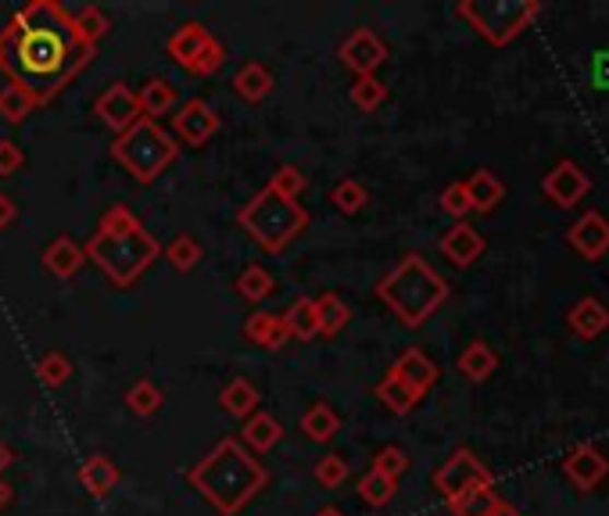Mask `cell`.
Wrapping results in <instances>:
<instances>
[{
	"label": "cell",
	"mask_w": 609,
	"mask_h": 516,
	"mask_svg": "<svg viewBox=\"0 0 609 516\" xmlns=\"http://www.w3.org/2000/svg\"><path fill=\"white\" fill-rule=\"evenodd\" d=\"M97 47L83 44L72 30V11L58 0H33L8 19L0 33V69L11 83L25 86L36 105L55 101L90 61Z\"/></svg>",
	"instance_id": "6da1fadb"
},
{
	"label": "cell",
	"mask_w": 609,
	"mask_h": 516,
	"mask_svg": "<svg viewBox=\"0 0 609 516\" xmlns=\"http://www.w3.org/2000/svg\"><path fill=\"white\" fill-rule=\"evenodd\" d=\"M187 481L219 516H237L269 484V470L241 442L223 437L187 470Z\"/></svg>",
	"instance_id": "7a4b0ae2"
},
{
	"label": "cell",
	"mask_w": 609,
	"mask_h": 516,
	"mask_svg": "<svg viewBox=\"0 0 609 516\" xmlns=\"http://www.w3.org/2000/svg\"><path fill=\"white\" fill-rule=\"evenodd\" d=\"M377 298L398 316L401 327L420 330L448 302V280L423 255H406L377 280Z\"/></svg>",
	"instance_id": "3957f363"
},
{
	"label": "cell",
	"mask_w": 609,
	"mask_h": 516,
	"mask_svg": "<svg viewBox=\"0 0 609 516\" xmlns=\"http://www.w3.org/2000/svg\"><path fill=\"white\" fill-rule=\"evenodd\" d=\"M83 251L115 288H133L151 269L154 258L162 255V244L140 223L133 230H94V237L83 244Z\"/></svg>",
	"instance_id": "277c9868"
},
{
	"label": "cell",
	"mask_w": 609,
	"mask_h": 516,
	"mask_svg": "<svg viewBox=\"0 0 609 516\" xmlns=\"http://www.w3.org/2000/svg\"><path fill=\"white\" fill-rule=\"evenodd\" d=\"M237 223H241L244 234H248L262 251L280 255L291 241L302 237V230L308 226V212H305L302 201L280 198L277 190L262 187L237 212Z\"/></svg>",
	"instance_id": "5b68a950"
},
{
	"label": "cell",
	"mask_w": 609,
	"mask_h": 516,
	"mask_svg": "<svg viewBox=\"0 0 609 516\" xmlns=\"http://www.w3.org/2000/svg\"><path fill=\"white\" fill-rule=\"evenodd\" d=\"M176 154H179L176 137L165 133V129L151 119H140L137 126H129L112 144V159L119 162L137 184H154V179L176 162Z\"/></svg>",
	"instance_id": "8992f818"
},
{
	"label": "cell",
	"mask_w": 609,
	"mask_h": 516,
	"mask_svg": "<svg viewBox=\"0 0 609 516\" xmlns=\"http://www.w3.org/2000/svg\"><path fill=\"white\" fill-rule=\"evenodd\" d=\"M456 15L470 22L491 47H505L541 15V4L538 0H462Z\"/></svg>",
	"instance_id": "52a82bcc"
},
{
	"label": "cell",
	"mask_w": 609,
	"mask_h": 516,
	"mask_svg": "<svg viewBox=\"0 0 609 516\" xmlns=\"http://www.w3.org/2000/svg\"><path fill=\"white\" fill-rule=\"evenodd\" d=\"M434 488L445 502H456L466 492H477V488H495V473H491L470 448H456L442 467L434 470Z\"/></svg>",
	"instance_id": "ba28073f"
},
{
	"label": "cell",
	"mask_w": 609,
	"mask_h": 516,
	"mask_svg": "<svg viewBox=\"0 0 609 516\" xmlns=\"http://www.w3.org/2000/svg\"><path fill=\"white\" fill-rule=\"evenodd\" d=\"M337 58H341L344 69L355 72V80H362V75H377V69L387 61V44L370 30V25H359V30L337 47Z\"/></svg>",
	"instance_id": "9c48e42d"
},
{
	"label": "cell",
	"mask_w": 609,
	"mask_h": 516,
	"mask_svg": "<svg viewBox=\"0 0 609 516\" xmlns=\"http://www.w3.org/2000/svg\"><path fill=\"white\" fill-rule=\"evenodd\" d=\"M94 112L101 115V122H105L115 137L126 133L129 126H137L144 115H140V101H137V90L129 83H112L105 94L97 97Z\"/></svg>",
	"instance_id": "30bf717a"
},
{
	"label": "cell",
	"mask_w": 609,
	"mask_h": 516,
	"mask_svg": "<svg viewBox=\"0 0 609 516\" xmlns=\"http://www.w3.org/2000/svg\"><path fill=\"white\" fill-rule=\"evenodd\" d=\"M563 473L577 492H595L609 477V459L602 448L595 445H574L563 456Z\"/></svg>",
	"instance_id": "8fae6325"
},
{
	"label": "cell",
	"mask_w": 609,
	"mask_h": 516,
	"mask_svg": "<svg viewBox=\"0 0 609 516\" xmlns=\"http://www.w3.org/2000/svg\"><path fill=\"white\" fill-rule=\"evenodd\" d=\"M219 133V115L212 105H204L201 97L187 101L184 108L176 112V140L187 148H204Z\"/></svg>",
	"instance_id": "7c38bea8"
},
{
	"label": "cell",
	"mask_w": 609,
	"mask_h": 516,
	"mask_svg": "<svg viewBox=\"0 0 609 516\" xmlns=\"http://www.w3.org/2000/svg\"><path fill=\"white\" fill-rule=\"evenodd\" d=\"M566 241L581 258L588 262H599V258L609 251V219L602 212H585L574 219V226L566 230Z\"/></svg>",
	"instance_id": "4fadbf2b"
},
{
	"label": "cell",
	"mask_w": 609,
	"mask_h": 516,
	"mask_svg": "<svg viewBox=\"0 0 609 516\" xmlns=\"http://www.w3.org/2000/svg\"><path fill=\"white\" fill-rule=\"evenodd\" d=\"M541 190H546V198L552 204H560V209H574V204L585 198V194L592 190V179L588 173L581 169L577 162H560L555 169L546 176V184H541Z\"/></svg>",
	"instance_id": "5bb4252c"
},
{
	"label": "cell",
	"mask_w": 609,
	"mask_h": 516,
	"mask_svg": "<svg viewBox=\"0 0 609 516\" xmlns=\"http://www.w3.org/2000/svg\"><path fill=\"white\" fill-rule=\"evenodd\" d=\"M391 373H395V377H398L401 384H409L420 398L437 384V377H442V370H437V363H434V359L426 355V352H420V348H406V352H401V355L395 359Z\"/></svg>",
	"instance_id": "9a60e30c"
},
{
	"label": "cell",
	"mask_w": 609,
	"mask_h": 516,
	"mask_svg": "<svg viewBox=\"0 0 609 516\" xmlns=\"http://www.w3.org/2000/svg\"><path fill=\"white\" fill-rule=\"evenodd\" d=\"M75 477H80V484H83V492L90 499H108L115 488H119L122 481V473L119 467L105 456V452H94V456H86L80 462V470H75Z\"/></svg>",
	"instance_id": "2e32d148"
},
{
	"label": "cell",
	"mask_w": 609,
	"mask_h": 516,
	"mask_svg": "<svg viewBox=\"0 0 609 516\" xmlns=\"http://www.w3.org/2000/svg\"><path fill=\"white\" fill-rule=\"evenodd\" d=\"M484 237H481V230L477 226H470V223H456L448 230V234L442 237V255L448 258L452 266H459V269H466V266H473L477 258L484 255Z\"/></svg>",
	"instance_id": "e0dca14e"
},
{
	"label": "cell",
	"mask_w": 609,
	"mask_h": 516,
	"mask_svg": "<svg viewBox=\"0 0 609 516\" xmlns=\"http://www.w3.org/2000/svg\"><path fill=\"white\" fill-rule=\"evenodd\" d=\"M44 269L50 277H58V280H72L75 273H80L83 269V262H86V251H83V244H75L72 237H55L44 248Z\"/></svg>",
	"instance_id": "ac0fdd59"
},
{
	"label": "cell",
	"mask_w": 609,
	"mask_h": 516,
	"mask_svg": "<svg viewBox=\"0 0 609 516\" xmlns=\"http://www.w3.org/2000/svg\"><path fill=\"white\" fill-rule=\"evenodd\" d=\"M566 327L577 333L581 341H595L602 338V333L609 330V308L599 302V298H581L570 305L566 313Z\"/></svg>",
	"instance_id": "d6986e66"
},
{
	"label": "cell",
	"mask_w": 609,
	"mask_h": 516,
	"mask_svg": "<svg viewBox=\"0 0 609 516\" xmlns=\"http://www.w3.org/2000/svg\"><path fill=\"white\" fill-rule=\"evenodd\" d=\"M283 437V423L273 417V412H255V417L244 420L241 427V445L251 452V456H266L273 452Z\"/></svg>",
	"instance_id": "ffe728a7"
},
{
	"label": "cell",
	"mask_w": 609,
	"mask_h": 516,
	"mask_svg": "<svg viewBox=\"0 0 609 516\" xmlns=\"http://www.w3.org/2000/svg\"><path fill=\"white\" fill-rule=\"evenodd\" d=\"M244 338H248L251 344H258V348H266V352H280V348L291 344L280 313H266V308L262 313L248 316V322H244Z\"/></svg>",
	"instance_id": "44dd1931"
},
{
	"label": "cell",
	"mask_w": 609,
	"mask_h": 516,
	"mask_svg": "<svg viewBox=\"0 0 609 516\" xmlns=\"http://www.w3.org/2000/svg\"><path fill=\"white\" fill-rule=\"evenodd\" d=\"M462 187L473 212H495L505 198V184L491 169H477L470 179H462Z\"/></svg>",
	"instance_id": "7402d4cb"
},
{
	"label": "cell",
	"mask_w": 609,
	"mask_h": 516,
	"mask_svg": "<svg viewBox=\"0 0 609 516\" xmlns=\"http://www.w3.org/2000/svg\"><path fill=\"white\" fill-rule=\"evenodd\" d=\"M273 72L266 69L262 61H248V64H241V72L233 75V90L248 101V105H262V101L273 94Z\"/></svg>",
	"instance_id": "603a6c76"
},
{
	"label": "cell",
	"mask_w": 609,
	"mask_h": 516,
	"mask_svg": "<svg viewBox=\"0 0 609 516\" xmlns=\"http://www.w3.org/2000/svg\"><path fill=\"white\" fill-rule=\"evenodd\" d=\"M337 431H341V417H337L333 406L323 402V398H319L316 406H308V409L302 412V434L308 437V442L330 445L333 437H337Z\"/></svg>",
	"instance_id": "cb8c5ba5"
},
{
	"label": "cell",
	"mask_w": 609,
	"mask_h": 516,
	"mask_svg": "<svg viewBox=\"0 0 609 516\" xmlns=\"http://www.w3.org/2000/svg\"><path fill=\"white\" fill-rule=\"evenodd\" d=\"M209 40H212V33L204 30L201 22H184L173 36H168L165 47H168V58L187 69V64H190L194 58H198V50H201L204 44H209Z\"/></svg>",
	"instance_id": "d4e9b609"
},
{
	"label": "cell",
	"mask_w": 609,
	"mask_h": 516,
	"mask_svg": "<svg viewBox=\"0 0 609 516\" xmlns=\"http://www.w3.org/2000/svg\"><path fill=\"white\" fill-rule=\"evenodd\" d=\"M459 373L466 380H473V384H484L491 373L499 370V355H495V348H491L488 341H470L462 348V355H459Z\"/></svg>",
	"instance_id": "484cf974"
},
{
	"label": "cell",
	"mask_w": 609,
	"mask_h": 516,
	"mask_svg": "<svg viewBox=\"0 0 609 516\" xmlns=\"http://www.w3.org/2000/svg\"><path fill=\"white\" fill-rule=\"evenodd\" d=\"M258 402H262V395H258V387L251 380H230L223 387V395H219V406H223V412H230L233 420H248L258 412Z\"/></svg>",
	"instance_id": "4316f807"
},
{
	"label": "cell",
	"mask_w": 609,
	"mask_h": 516,
	"mask_svg": "<svg viewBox=\"0 0 609 516\" xmlns=\"http://www.w3.org/2000/svg\"><path fill=\"white\" fill-rule=\"evenodd\" d=\"M283 330H288L291 341H313L319 338V319H316V302L313 298H297L288 305V313H280Z\"/></svg>",
	"instance_id": "83f0119b"
},
{
	"label": "cell",
	"mask_w": 609,
	"mask_h": 516,
	"mask_svg": "<svg viewBox=\"0 0 609 516\" xmlns=\"http://www.w3.org/2000/svg\"><path fill=\"white\" fill-rule=\"evenodd\" d=\"M137 101H140V115L144 119H159V115H168L176 105V86L162 80V75H154V80H148L144 86L137 90Z\"/></svg>",
	"instance_id": "f1b7e54d"
},
{
	"label": "cell",
	"mask_w": 609,
	"mask_h": 516,
	"mask_svg": "<svg viewBox=\"0 0 609 516\" xmlns=\"http://www.w3.org/2000/svg\"><path fill=\"white\" fill-rule=\"evenodd\" d=\"M233 288H237V294H241L244 302L262 305V302L269 298V294L277 291V280H273V273H269L266 266L251 262V266L241 269V277H237V283H233Z\"/></svg>",
	"instance_id": "f546056e"
},
{
	"label": "cell",
	"mask_w": 609,
	"mask_h": 516,
	"mask_svg": "<svg viewBox=\"0 0 609 516\" xmlns=\"http://www.w3.org/2000/svg\"><path fill=\"white\" fill-rule=\"evenodd\" d=\"M72 30H75V36H80L83 44L97 47V44L108 36L112 19H108V11H105V8L86 4V8H80V11H72Z\"/></svg>",
	"instance_id": "4dcf8cb0"
},
{
	"label": "cell",
	"mask_w": 609,
	"mask_h": 516,
	"mask_svg": "<svg viewBox=\"0 0 609 516\" xmlns=\"http://www.w3.org/2000/svg\"><path fill=\"white\" fill-rule=\"evenodd\" d=\"M33 108H40L33 101V94L25 86H19V83H4L0 86V119L4 122H11V126H22L25 119H30L33 115Z\"/></svg>",
	"instance_id": "1f68e13d"
},
{
	"label": "cell",
	"mask_w": 609,
	"mask_h": 516,
	"mask_svg": "<svg viewBox=\"0 0 609 516\" xmlns=\"http://www.w3.org/2000/svg\"><path fill=\"white\" fill-rule=\"evenodd\" d=\"M316 319H319V333H323V338H337V333L348 327V319H352V308H348V302L341 298V294L327 291L316 302Z\"/></svg>",
	"instance_id": "d6a6232c"
},
{
	"label": "cell",
	"mask_w": 609,
	"mask_h": 516,
	"mask_svg": "<svg viewBox=\"0 0 609 516\" xmlns=\"http://www.w3.org/2000/svg\"><path fill=\"white\" fill-rule=\"evenodd\" d=\"M377 398H380V402H384L387 409L395 412V417H409V412L417 409V402H420V395L412 391L409 384H401L391 370H387L384 380L377 384Z\"/></svg>",
	"instance_id": "836d02e7"
},
{
	"label": "cell",
	"mask_w": 609,
	"mask_h": 516,
	"mask_svg": "<svg viewBox=\"0 0 609 516\" xmlns=\"http://www.w3.org/2000/svg\"><path fill=\"white\" fill-rule=\"evenodd\" d=\"M162 402H165L162 387L151 384V380H137V384L126 391V406H129V412H133V417H140V420L154 417V412L162 409Z\"/></svg>",
	"instance_id": "e575fe53"
},
{
	"label": "cell",
	"mask_w": 609,
	"mask_h": 516,
	"mask_svg": "<svg viewBox=\"0 0 609 516\" xmlns=\"http://www.w3.org/2000/svg\"><path fill=\"white\" fill-rule=\"evenodd\" d=\"M395 495H398V481H391V477H384V473H377V470H370V473L359 477V499L366 502V506L380 509V506H387V502H391Z\"/></svg>",
	"instance_id": "d590c367"
},
{
	"label": "cell",
	"mask_w": 609,
	"mask_h": 516,
	"mask_svg": "<svg viewBox=\"0 0 609 516\" xmlns=\"http://www.w3.org/2000/svg\"><path fill=\"white\" fill-rule=\"evenodd\" d=\"M165 258L176 273H190V269L201 262V244L194 241L190 234H176L173 241L165 244Z\"/></svg>",
	"instance_id": "8d00e7d4"
},
{
	"label": "cell",
	"mask_w": 609,
	"mask_h": 516,
	"mask_svg": "<svg viewBox=\"0 0 609 516\" xmlns=\"http://www.w3.org/2000/svg\"><path fill=\"white\" fill-rule=\"evenodd\" d=\"M499 502L502 499L495 495V488H477V492H466L456 502H448V509L456 516H491Z\"/></svg>",
	"instance_id": "74e56055"
},
{
	"label": "cell",
	"mask_w": 609,
	"mask_h": 516,
	"mask_svg": "<svg viewBox=\"0 0 609 516\" xmlns=\"http://www.w3.org/2000/svg\"><path fill=\"white\" fill-rule=\"evenodd\" d=\"M330 201H333V209H337V212L355 215V212L366 209L370 190L362 187L359 179H341V184H333V190H330Z\"/></svg>",
	"instance_id": "f35d334b"
},
{
	"label": "cell",
	"mask_w": 609,
	"mask_h": 516,
	"mask_svg": "<svg viewBox=\"0 0 609 516\" xmlns=\"http://www.w3.org/2000/svg\"><path fill=\"white\" fill-rule=\"evenodd\" d=\"M387 101V86L377 80V75H362V80L352 83V105L359 112H377Z\"/></svg>",
	"instance_id": "ab89813d"
},
{
	"label": "cell",
	"mask_w": 609,
	"mask_h": 516,
	"mask_svg": "<svg viewBox=\"0 0 609 516\" xmlns=\"http://www.w3.org/2000/svg\"><path fill=\"white\" fill-rule=\"evenodd\" d=\"M36 373H40V384L44 387H61V384H69L72 377V363H69V355H61V352H44L40 355V363H36Z\"/></svg>",
	"instance_id": "60d3db41"
},
{
	"label": "cell",
	"mask_w": 609,
	"mask_h": 516,
	"mask_svg": "<svg viewBox=\"0 0 609 516\" xmlns=\"http://www.w3.org/2000/svg\"><path fill=\"white\" fill-rule=\"evenodd\" d=\"M269 190H277L280 198H291V201H297V194H302L305 187H308V176L297 169V165H280V169L273 173V179H269L266 184Z\"/></svg>",
	"instance_id": "b9f144b4"
},
{
	"label": "cell",
	"mask_w": 609,
	"mask_h": 516,
	"mask_svg": "<svg viewBox=\"0 0 609 516\" xmlns=\"http://www.w3.org/2000/svg\"><path fill=\"white\" fill-rule=\"evenodd\" d=\"M223 64H226V47L212 36V40L198 50V58L187 64V72L190 75H215L219 69H223Z\"/></svg>",
	"instance_id": "7bdbcfd3"
},
{
	"label": "cell",
	"mask_w": 609,
	"mask_h": 516,
	"mask_svg": "<svg viewBox=\"0 0 609 516\" xmlns=\"http://www.w3.org/2000/svg\"><path fill=\"white\" fill-rule=\"evenodd\" d=\"M370 470H377L384 477H391V481H398L401 473L409 470V456H406V448H398V445H384L377 456H373V467Z\"/></svg>",
	"instance_id": "ee69618b"
},
{
	"label": "cell",
	"mask_w": 609,
	"mask_h": 516,
	"mask_svg": "<svg viewBox=\"0 0 609 516\" xmlns=\"http://www.w3.org/2000/svg\"><path fill=\"white\" fill-rule=\"evenodd\" d=\"M316 481L323 484V488H341L344 481H348V459L344 456H337V452H330V456H323L319 462H316Z\"/></svg>",
	"instance_id": "f6af8a7d"
},
{
	"label": "cell",
	"mask_w": 609,
	"mask_h": 516,
	"mask_svg": "<svg viewBox=\"0 0 609 516\" xmlns=\"http://www.w3.org/2000/svg\"><path fill=\"white\" fill-rule=\"evenodd\" d=\"M442 212L452 215V219H459V223H466V215H470V198H466V187L462 184H448L442 190Z\"/></svg>",
	"instance_id": "bcb514c9"
},
{
	"label": "cell",
	"mask_w": 609,
	"mask_h": 516,
	"mask_svg": "<svg viewBox=\"0 0 609 516\" xmlns=\"http://www.w3.org/2000/svg\"><path fill=\"white\" fill-rule=\"evenodd\" d=\"M133 226H140V219L129 212L126 204H112L97 223V230H133Z\"/></svg>",
	"instance_id": "7dc6e473"
},
{
	"label": "cell",
	"mask_w": 609,
	"mask_h": 516,
	"mask_svg": "<svg viewBox=\"0 0 609 516\" xmlns=\"http://www.w3.org/2000/svg\"><path fill=\"white\" fill-rule=\"evenodd\" d=\"M25 165V151L15 140H0V176H15Z\"/></svg>",
	"instance_id": "c3c4849f"
},
{
	"label": "cell",
	"mask_w": 609,
	"mask_h": 516,
	"mask_svg": "<svg viewBox=\"0 0 609 516\" xmlns=\"http://www.w3.org/2000/svg\"><path fill=\"white\" fill-rule=\"evenodd\" d=\"M19 219V204H15V198H8L4 190H0V234H4V230L15 223Z\"/></svg>",
	"instance_id": "681fc988"
},
{
	"label": "cell",
	"mask_w": 609,
	"mask_h": 516,
	"mask_svg": "<svg viewBox=\"0 0 609 516\" xmlns=\"http://www.w3.org/2000/svg\"><path fill=\"white\" fill-rule=\"evenodd\" d=\"M11 499H15V488L8 484V477H0V509H8Z\"/></svg>",
	"instance_id": "f907efd6"
},
{
	"label": "cell",
	"mask_w": 609,
	"mask_h": 516,
	"mask_svg": "<svg viewBox=\"0 0 609 516\" xmlns=\"http://www.w3.org/2000/svg\"><path fill=\"white\" fill-rule=\"evenodd\" d=\"M11 462H15V452H11V445L0 442V477H4V470L11 467Z\"/></svg>",
	"instance_id": "816d5d0a"
},
{
	"label": "cell",
	"mask_w": 609,
	"mask_h": 516,
	"mask_svg": "<svg viewBox=\"0 0 609 516\" xmlns=\"http://www.w3.org/2000/svg\"><path fill=\"white\" fill-rule=\"evenodd\" d=\"M491 516H524V513L516 509V506H510V502H499L495 513H491Z\"/></svg>",
	"instance_id": "f5cc1de1"
},
{
	"label": "cell",
	"mask_w": 609,
	"mask_h": 516,
	"mask_svg": "<svg viewBox=\"0 0 609 516\" xmlns=\"http://www.w3.org/2000/svg\"><path fill=\"white\" fill-rule=\"evenodd\" d=\"M316 516H344V513H341V509H337V506H323V509H319Z\"/></svg>",
	"instance_id": "db71d44e"
}]
</instances>
